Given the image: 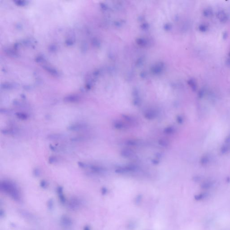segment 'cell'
Returning <instances> with one entry per match:
<instances>
[{"label": "cell", "mask_w": 230, "mask_h": 230, "mask_svg": "<svg viewBox=\"0 0 230 230\" xmlns=\"http://www.w3.org/2000/svg\"><path fill=\"white\" fill-rule=\"evenodd\" d=\"M57 161V158L55 157H51L50 158L49 162H50V163H55Z\"/></svg>", "instance_id": "cell-6"}, {"label": "cell", "mask_w": 230, "mask_h": 230, "mask_svg": "<svg viewBox=\"0 0 230 230\" xmlns=\"http://www.w3.org/2000/svg\"><path fill=\"white\" fill-rule=\"evenodd\" d=\"M86 127V125L83 124H75L71 125L69 127V129L71 130H78L82 128H85Z\"/></svg>", "instance_id": "cell-1"}, {"label": "cell", "mask_w": 230, "mask_h": 230, "mask_svg": "<svg viewBox=\"0 0 230 230\" xmlns=\"http://www.w3.org/2000/svg\"><path fill=\"white\" fill-rule=\"evenodd\" d=\"M16 116L18 118L21 120H26L28 117L27 114L23 113L22 112H18L16 113Z\"/></svg>", "instance_id": "cell-3"}, {"label": "cell", "mask_w": 230, "mask_h": 230, "mask_svg": "<svg viewBox=\"0 0 230 230\" xmlns=\"http://www.w3.org/2000/svg\"><path fill=\"white\" fill-rule=\"evenodd\" d=\"M207 196L208 194L207 193H201L199 194L195 195L194 198H195V200H196L197 201H202L204 199H205V198L207 197Z\"/></svg>", "instance_id": "cell-2"}, {"label": "cell", "mask_w": 230, "mask_h": 230, "mask_svg": "<svg viewBox=\"0 0 230 230\" xmlns=\"http://www.w3.org/2000/svg\"><path fill=\"white\" fill-rule=\"evenodd\" d=\"M212 186V182H207L204 183L202 185V188H208Z\"/></svg>", "instance_id": "cell-5"}, {"label": "cell", "mask_w": 230, "mask_h": 230, "mask_svg": "<svg viewBox=\"0 0 230 230\" xmlns=\"http://www.w3.org/2000/svg\"><path fill=\"white\" fill-rule=\"evenodd\" d=\"M78 100V98L77 97L73 96V97H67L65 99L66 101H69V102H76Z\"/></svg>", "instance_id": "cell-4"}]
</instances>
